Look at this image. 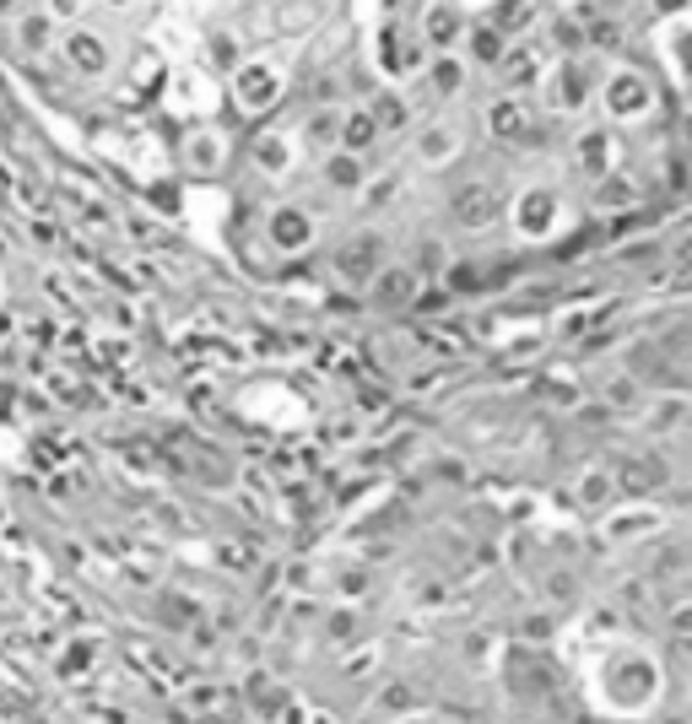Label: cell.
<instances>
[{"instance_id":"7","label":"cell","mask_w":692,"mask_h":724,"mask_svg":"<svg viewBox=\"0 0 692 724\" xmlns=\"http://www.w3.org/2000/svg\"><path fill=\"white\" fill-rule=\"evenodd\" d=\"M384 130H379V120L368 114V109H352V114H341V130H335V141H341V152L347 158H363L368 147L379 141Z\"/></svg>"},{"instance_id":"12","label":"cell","mask_w":692,"mask_h":724,"mask_svg":"<svg viewBox=\"0 0 692 724\" xmlns=\"http://www.w3.org/2000/svg\"><path fill=\"white\" fill-rule=\"evenodd\" d=\"M471 60H482V66H503V60H509V39H503L492 22H482V28L471 33Z\"/></svg>"},{"instance_id":"4","label":"cell","mask_w":692,"mask_h":724,"mask_svg":"<svg viewBox=\"0 0 692 724\" xmlns=\"http://www.w3.org/2000/svg\"><path fill=\"white\" fill-rule=\"evenodd\" d=\"M552 222H558V195L552 190H525L520 205H514V228L541 239V233H552Z\"/></svg>"},{"instance_id":"11","label":"cell","mask_w":692,"mask_h":724,"mask_svg":"<svg viewBox=\"0 0 692 724\" xmlns=\"http://www.w3.org/2000/svg\"><path fill=\"white\" fill-rule=\"evenodd\" d=\"M488 124H492V135H498V141H514V135L525 130V109H520L514 98H498V103L488 109Z\"/></svg>"},{"instance_id":"14","label":"cell","mask_w":692,"mask_h":724,"mask_svg":"<svg viewBox=\"0 0 692 724\" xmlns=\"http://www.w3.org/2000/svg\"><path fill=\"white\" fill-rule=\"evenodd\" d=\"M17 39H22V49L43 54V49L54 43V17H49V11H28V17H22V28H17Z\"/></svg>"},{"instance_id":"17","label":"cell","mask_w":692,"mask_h":724,"mask_svg":"<svg viewBox=\"0 0 692 724\" xmlns=\"http://www.w3.org/2000/svg\"><path fill=\"white\" fill-rule=\"evenodd\" d=\"M109 6H130V0H109Z\"/></svg>"},{"instance_id":"2","label":"cell","mask_w":692,"mask_h":724,"mask_svg":"<svg viewBox=\"0 0 692 724\" xmlns=\"http://www.w3.org/2000/svg\"><path fill=\"white\" fill-rule=\"evenodd\" d=\"M60 54H66V66L82 71V77H103V71H109V43L98 39L92 28H71V33L60 39Z\"/></svg>"},{"instance_id":"10","label":"cell","mask_w":692,"mask_h":724,"mask_svg":"<svg viewBox=\"0 0 692 724\" xmlns=\"http://www.w3.org/2000/svg\"><path fill=\"white\" fill-rule=\"evenodd\" d=\"M584 92H590V77H584V66L573 60V66H563L558 81H552V103H558V109H579Z\"/></svg>"},{"instance_id":"8","label":"cell","mask_w":692,"mask_h":724,"mask_svg":"<svg viewBox=\"0 0 692 724\" xmlns=\"http://www.w3.org/2000/svg\"><path fill=\"white\" fill-rule=\"evenodd\" d=\"M465 77H471V71H465V54H460V49L433 54V66H428V81H433V92H439V98H454V92L465 87Z\"/></svg>"},{"instance_id":"15","label":"cell","mask_w":692,"mask_h":724,"mask_svg":"<svg viewBox=\"0 0 692 724\" xmlns=\"http://www.w3.org/2000/svg\"><path fill=\"white\" fill-rule=\"evenodd\" d=\"M49 17H77V0H49Z\"/></svg>"},{"instance_id":"1","label":"cell","mask_w":692,"mask_h":724,"mask_svg":"<svg viewBox=\"0 0 692 724\" xmlns=\"http://www.w3.org/2000/svg\"><path fill=\"white\" fill-rule=\"evenodd\" d=\"M650 103H654V92L639 71H616V77L606 81V114L611 120H644Z\"/></svg>"},{"instance_id":"3","label":"cell","mask_w":692,"mask_h":724,"mask_svg":"<svg viewBox=\"0 0 692 724\" xmlns=\"http://www.w3.org/2000/svg\"><path fill=\"white\" fill-rule=\"evenodd\" d=\"M265 233H271V243H277L282 254H298V249H309V243H314V222H309V211L282 205V211H271Z\"/></svg>"},{"instance_id":"5","label":"cell","mask_w":692,"mask_h":724,"mask_svg":"<svg viewBox=\"0 0 692 724\" xmlns=\"http://www.w3.org/2000/svg\"><path fill=\"white\" fill-rule=\"evenodd\" d=\"M422 39L433 43L439 54H449L454 43L465 39V17H460L454 6H444V0H439V6H428V11H422Z\"/></svg>"},{"instance_id":"13","label":"cell","mask_w":692,"mask_h":724,"mask_svg":"<svg viewBox=\"0 0 692 724\" xmlns=\"http://www.w3.org/2000/svg\"><path fill=\"white\" fill-rule=\"evenodd\" d=\"M454 147H460V135H454L449 124H433V130H422L417 158H422V162H449V158H454Z\"/></svg>"},{"instance_id":"6","label":"cell","mask_w":692,"mask_h":724,"mask_svg":"<svg viewBox=\"0 0 692 724\" xmlns=\"http://www.w3.org/2000/svg\"><path fill=\"white\" fill-rule=\"evenodd\" d=\"M277 71L271 66H260V60H249V66H239V77H233V92H239V103L244 109H265L271 98H277Z\"/></svg>"},{"instance_id":"16","label":"cell","mask_w":692,"mask_h":724,"mask_svg":"<svg viewBox=\"0 0 692 724\" xmlns=\"http://www.w3.org/2000/svg\"><path fill=\"white\" fill-rule=\"evenodd\" d=\"M688 0H654V11H682Z\"/></svg>"},{"instance_id":"9","label":"cell","mask_w":692,"mask_h":724,"mask_svg":"<svg viewBox=\"0 0 692 724\" xmlns=\"http://www.w3.org/2000/svg\"><path fill=\"white\" fill-rule=\"evenodd\" d=\"M363 179H368V173H363V158H347V152H330V158H325V184H330V190L352 195Z\"/></svg>"}]
</instances>
